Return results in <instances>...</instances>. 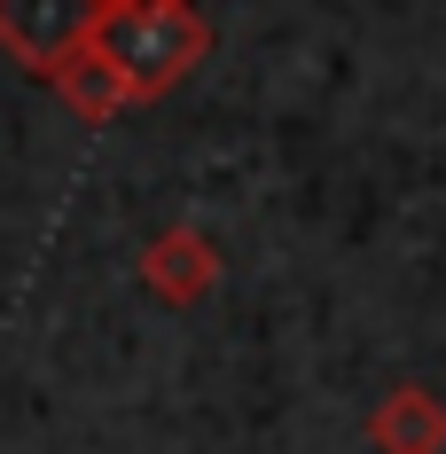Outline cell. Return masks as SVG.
<instances>
[{
	"label": "cell",
	"instance_id": "4",
	"mask_svg": "<svg viewBox=\"0 0 446 454\" xmlns=\"http://www.w3.org/2000/svg\"><path fill=\"white\" fill-rule=\"evenodd\" d=\"M368 439H376V454H446V400L423 384H400L368 415Z\"/></svg>",
	"mask_w": 446,
	"mask_h": 454
},
{
	"label": "cell",
	"instance_id": "5",
	"mask_svg": "<svg viewBox=\"0 0 446 454\" xmlns=\"http://www.w3.org/2000/svg\"><path fill=\"white\" fill-rule=\"evenodd\" d=\"M55 94H63V102H71V110L87 118V126H102V118H118V110H134V102H141V94L126 87V71H118V63H110L102 47L71 55V63L55 71Z\"/></svg>",
	"mask_w": 446,
	"mask_h": 454
},
{
	"label": "cell",
	"instance_id": "2",
	"mask_svg": "<svg viewBox=\"0 0 446 454\" xmlns=\"http://www.w3.org/2000/svg\"><path fill=\"white\" fill-rule=\"evenodd\" d=\"M110 0H0V47L24 63V71H63L71 55H87L102 32Z\"/></svg>",
	"mask_w": 446,
	"mask_h": 454
},
{
	"label": "cell",
	"instance_id": "1",
	"mask_svg": "<svg viewBox=\"0 0 446 454\" xmlns=\"http://www.w3.org/2000/svg\"><path fill=\"white\" fill-rule=\"evenodd\" d=\"M204 16L188 8V0H149V8H110L102 16V32L94 47L126 71V87L141 102H157L165 87H180L188 71H196V55H204Z\"/></svg>",
	"mask_w": 446,
	"mask_h": 454
},
{
	"label": "cell",
	"instance_id": "3",
	"mask_svg": "<svg viewBox=\"0 0 446 454\" xmlns=\"http://www.w3.org/2000/svg\"><path fill=\"white\" fill-rule=\"evenodd\" d=\"M141 282H149L165 306H196V298L220 282V251H212V235H196V227H165V235L141 251Z\"/></svg>",
	"mask_w": 446,
	"mask_h": 454
}]
</instances>
